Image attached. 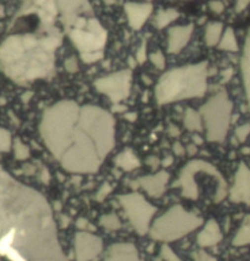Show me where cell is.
I'll return each instance as SVG.
<instances>
[{
	"instance_id": "cell-32",
	"label": "cell",
	"mask_w": 250,
	"mask_h": 261,
	"mask_svg": "<svg viewBox=\"0 0 250 261\" xmlns=\"http://www.w3.org/2000/svg\"><path fill=\"white\" fill-rule=\"evenodd\" d=\"M111 190H113V187H111V186L109 185V183L105 182L103 186H101L100 188H99L98 193H96V195H95V199L98 201H103L104 199L106 198V196L110 194Z\"/></svg>"
},
{
	"instance_id": "cell-15",
	"label": "cell",
	"mask_w": 250,
	"mask_h": 261,
	"mask_svg": "<svg viewBox=\"0 0 250 261\" xmlns=\"http://www.w3.org/2000/svg\"><path fill=\"white\" fill-rule=\"evenodd\" d=\"M193 26H178L168 31L167 50L171 54H178L187 45L192 37Z\"/></svg>"
},
{
	"instance_id": "cell-42",
	"label": "cell",
	"mask_w": 250,
	"mask_h": 261,
	"mask_svg": "<svg viewBox=\"0 0 250 261\" xmlns=\"http://www.w3.org/2000/svg\"><path fill=\"white\" fill-rule=\"evenodd\" d=\"M250 2V0H238L237 2V11H242L243 9H246V6Z\"/></svg>"
},
{
	"instance_id": "cell-40",
	"label": "cell",
	"mask_w": 250,
	"mask_h": 261,
	"mask_svg": "<svg viewBox=\"0 0 250 261\" xmlns=\"http://www.w3.org/2000/svg\"><path fill=\"white\" fill-rule=\"evenodd\" d=\"M186 152L189 155V156H194V155L198 152V146H195L194 143H191L188 147H187Z\"/></svg>"
},
{
	"instance_id": "cell-21",
	"label": "cell",
	"mask_w": 250,
	"mask_h": 261,
	"mask_svg": "<svg viewBox=\"0 0 250 261\" xmlns=\"http://www.w3.org/2000/svg\"><path fill=\"white\" fill-rule=\"evenodd\" d=\"M184 127L191 132H202L203 131V117L200 112H197L193 109L187 110L184 115Z\"/></svg>"
},
{
	"instance_id": "cell-44",
	"label": "cell",
	"mask_w": 250,
	"mask_h": 261,
	"mask_svg": "<svg viewBox=\"0 0 250 261\" xmlns=\"http://www.w3.org/2000/svg\"><path fill=\"white\" fill-rule=\"evenodd\" d=\"M168 133H170L171 137H178L179 136L178 127H176V126L173 125H170V127H168Z\"/></svg>"
},
{
	"instance_id": "cell-7",
	"label": "cell",
	"mask_w": 250,
	"mask_h": 261,
	"mask_svg": "<svg viewBox=\"0 0 250 261\" xmlns=\"http://www.w3.org/2000/svg\"><path fill=\"white\" fill-rule=\"evenodd\" d=\"M119 203L126 213L129 222L139 236L150 231V224L156 213V208L139 193H129L119 196Z\"/></svg>"
},
{
	"instance_id": "cell-27",
	"label": "cell",
	"mask_w": 250,
	"mask_h": 261,
	"mask_svg": "<svg viewBox=\"0 0 250 261\" xmlns=\"http://www.w3.org/2000/svg\"><path fill=\"white\" fill-rule=\"evenodd\" d=\"M12 147V138L9 131L0 127V151H9Z\"/></svg>"
},
{
	"instance_id": "cell-10",
	"label": "cell",
	"mask_w": 250,
	"mask_h": 261,
	"mask_svg": "<svg viewBox=\"0 0 250 261\" xmlns=\"http://www.w3.org/2000/svg\"><path fill=\"white\" fill-rule=\"evenodd\" d=\"M74 242L76 261H92L103 250V240L90 232H78Z\"/></svg>"
},
{
	"instance_id": "cell-39",
	"label": "cell",
	"mask_w": 250,
	"mask_h": 261,
	"mask_svg": "<svg viewBox=\"0 0 250 261\" xmlns=\"http://www.w3.org/2000/svg\"><path fill=\"white\" fill-rule=\"evenodd\" d=\"M41 180H42V182L44 183V185H48L49 181H50V175H49V171L45 169V167H44V169L42 170Z\"/></svg>"
},
{
	"instance_id": "cell-45",
	"label": "cell",
	"mask_w": 250,
	"mask_h": 261,
	"mask_svg": "<svg viewBox=\"0 0 250 261\" xmlns=\"http://www.w3.org/2000/svg\"><path fill=\"white\" fill-rule=\"evenodd\" d=\"M137 113L135 112H127V113H125V118H126V120H128L129 122H134L135 120H137Z\"/></svg>"
},
{
	"instance_id": "cell-49",
	"label": "cell",
	"mask_w": 250,
	"mask_h": 261,
	"mask_svg": "<svg viewBox=\"0 0 250 261\" xmlns=\"http://www.w3.org/2000/svg\"><path fill=\"white\" fill-rule=\"evenodd\" d=\"M223 75L226 76L225 78H223V79H225V82L228 81V78H230L231 75H232V70H226V72H223Z\"/></svg>"
},
{
	"instance_id": "cell-11",
	"label": "cell",
	"mask_w": 250,
	"mask_h": 261,
	"mask_svg": "<svg viewBox=\"0 0 250 261\" xmlns=\"http://www.w3.org/2000/svg\"><path fill=\"white\" fill-rule=\"evenodd\" d=\"M231 201L250 206V169L242 162L234 176V183L230 190Z\"/></svg>"
},
{
	"instance_id": "cell-13",
	"label": "cell",
	"mask_w": 250,
	"mask_h": 261,
	"mask_svg": "<svg viewBox=\"0 0 250 261\" xmlns=\"http://www.w3.org/2000/svg\"><path fill=\"white\" fill-rule=\"evenodd\" d=\"M168 180H170V175L166 171H160L155 175L140 177L135 182V187L139 186L152 198H160L165 193Z\"/></svg>"
},
{
	"instance_id": "cell-25",
	"label": "cell",
	"mask_w": 250,
	"mask_h": 261,
	"mask_svg": "<svg viewBox=\"0 0 250 261\" xmlns=\"http://www.w3.org/2000/svg\"><path fill=\"white\" fill-rule=\"evenodd\" d=\"M178 17V12L174 10H167V11H161L158 15L155 20V26L158 28H164L165 26H167L168 23L172 22L173 20H176Z\"/></svg>"
},
{
	"instance_id": "cell-1",
	"label": "cell",
	"mask_w": 250,
	"mask_h": 261,
	"mask_svg": "<svg viewBox=\"0 0 250 261\" xmlns=\"http://www.w3.org/2000/svg\"><path fill=\"white\" fill-rule=\"evenodd\" d=\"M0 255L10 261H69L46 199L1 166Z\"/></svg>"
},
{
	"instance_id": "cell-47",
	"label": "cell",
	"mask_w": 250,
	"mask_h": 261,
	"mask_svg": "<svg viewBox=\"0 0 250 261\" xmlns=\"http://www.w3.org/2000/svg\"><path fill=\"white\" fill-rule=\"evenodd\" d=\"M114 111H117V112H121V111H125L127 110L126 107H124V105H116V107L113 108Z\"/></svg>"
},
{
	"instance_id": "cell-48",
	"label": "cell",
	"mask_w": 250,
	"mask_h": 261,
	"mask_svg": "<svg viewBox=\"0 0 250 261\" xmlns=\"http://www.w3.org/2000/svg\"><path fill=\"white\" fill-rule=\"evenodd\" d=\"M128 64H129V66H131V69H134L135 65H137V60H135V59L133 58H129L128 59Z\"/></svg>"
},
{
	"instance_id": "cell-36",
	"label": "cell",
	"mask_w": 250,
	"mask_h": 261,
	"mask_svg": "<svg viewBox=\"0 0 250 261\" xmlns=\"http://www.w3.org/2000/svg\"><path fill=\"white\" fill-rule=\"evenodd\" d=\"M65 69H66L69 72H71V74L76 72L78 70V64L76 58L67 59V60L65 61Z\"/></svg>"
},
{
	"instance_id": "cell-50",
	"label": "cell",
	"mask_w": 250,
	"mask_h": 261,
	"mask_svg": "<svg viewBox=\"0 0 250 261\" xmlns=\"http://www.w3.org/2000/svg\"><path fill=\"white\" fill-rule=\"evenodd\" d=\"M143 81H144V83H147V84H152V81H150V79L145 76H143Z\"/></svg>"
},
{
	"instance_id": "cell-20",
	"label": "cell",
	"mask_w": 250,
	"mask_h": 261,
	"mask_svg": "<svg viewBox=\"0 0 250 261\" xmlns=\"http://www.w3.org/2000/svg\"><path fill=\"white\" fill-rule=\"evenodd\" d=\"M232 244L234 247H246L250 245V215L244 219L243 224L239 227L238 232L234 236Z\"/></svg>"
},
{
	"instance_id": "cell-4",
	"label": "cell",
	"mask_w": 250,
	"mask_h": 261,
	"mask_svg": "<svg viewBox=\"0 0 250 261\" xmlns=\"http://www.w3.org/2000/svg\"><path fill=\"white\" fill-rule=\"evenodd\" d=\"M208 63L172 69L164 74L155 88L156 102L170 104L191 98H200L208 89Z\"/></svg>"
},
{
	"instance_id": "cell-41",
	"label": "cell",
	"mask_w": 250,
	"mask_h": 261,
	"mask_svg": "<svg viewBox=\"0 0 250 261\" xmlns=\"http://www.w3.org/2000/svg\"><path fill=\"white\" fill-rule=\"evenodd\" d=\"M210 7H211V10H213L215 12H221L223 10V5L218 1L210 2Z\"/></svg>"
},
{
	"instance_id": "cell-16",
	"label": "cell",
	"mask_w": 250,
	"mask_h": 261,
	"mask_svg": "<svg viewBox=\"0 0 250 261\" xmlns=\"http://www.w3.org/2000/svg\"><path fill=\"white\" fill-rule=\"evenodd\" d=\"M222 240V232L216 220H209L203 231L198 234L197 242L202 248L217 245Z\"/></svg>"
},
{
	"instance_id": "cell-8",
	"label": "cell",
	"mask_w": 250,
	"mask_h": 261,
	"mask_svg": "<svg viewBox=\"0 0 250 261\" xmlns=\"http://www.w3.org/2000/svg\"><path fill=\"white\" fill-rule=\"evenodd\" d=\"M70 38L81 54H87L101 51L105 45L108 36L99 22L92 20V21L77 25L76 28L70 32Z\"/></svg>"
},
{
	"instance_id": "cell-34",
	"label": "cell",
	"mask_w": 250,
	"mask_h": 261,
	"mask_svg": "<svg viewBox=\"0 0 250 261\" xmlns=\"http://www.w3.org/2000/svg\"><path fill=\"white\" fill-rule=\"evenodd\" d=\"M76 226L81 229V232H93L94 226L85 219H78L76 222Z\"/></svg>"
},
{
	"instance_id": "cell-24",
	"label": "cell",
	"mask_w": 250,
	"mask_h": 261,
	"mask_svg": "<svg viewBox=\"0 0 250 261\" xmlns=\"http://www.w3.org/2000/svg\"><path fill=\"white\" fill-rule=\"evenodd\" d=\"M101 226L109 231H117L121 228V221L117 218L115 214H108V215H103L99 220Z\"/></svg>"
},
{
	"instance_id": "cell-22",
	"label": "cell",
	"mask_w": 250,
	"mask_h": 261,
	"mask_svg": "<svg viewBox=\"0 0 250 261\" xmlns=\"http://www.w3.org/2000/svg\"><path fill=\"white\" fill-rule=\"evenodd\" d=\"M223 26L221 22H213L211 25L208 26L207 32H205V42L209 46L216 45L220 43L221 33H222Z\"/></svg>"
},
{
	"instance_id": "cell-2",
	"label": "cell",
	"mask_w": 250,
	"mask_h": 261,
	"mask_svg": "<svg viewBox=\"0 0 250 261\" xmlns=\"http://www.w3.org/2000/svg\"><path fill=\"white\" fill-rule=\"evenodd\" d=\"M39 132L51 155L71 174H94L115 146L113 115L74 100H62L44 111Z\"/></svg>"
},
{
	"instance_id": "cell-28",
	"label": "cell",
	"mask_w": 250,
	"mask_h": 261,
	"mask_svg": "<svg viewBox=\"0 0 250 261\" xmlns=\"http://www.w3.org/2000/svg\"><path fill=\"white\" fill-rule=\"evenodd\" d=\"M250 134V123H244V125L239 126L236 130V138L239 143H243L247 141V138Z\"/></svg>"
},
{
	"instance_id": "cell-35",
	"label": "cell",
	"mask_w": 250,
	"mask_h": 261,
	"mask_svg": "<svg viewBox=\"0 0 250 261\" xmlns=\"http://www.w3.org/2000/svg\"><path fill=\"white\" fill-rule=\"evenodd\" d=\"M193 259H194V261H217L216 258L211 257V255L203 252V250L194 253V254H193Z\"/></svg>"
},
{
	"instance_id": "cell-18",
	"label": "cell",
	"mask_w": 250,
	"mask_h": 261,
	"mask_svg": "<svg viewBox=\"0 0 250 261\" xmlns=\"http://www.w3.org/2000/svg\"><path fill=\"white\" fill-rule=\"evenodd\" d=\"M242 76H243V83L246 88L247 99H248V105L250 110V28L247 35L246 43H244L243 55H242Z\"/></svg>"
},
{
	"instance_id": "cell-6",
	"label": "cell",
	"mask_w": 250,
	"mask_h": 261,
	"mask_svg": "<svg viewBox=\"0 0 250 261\" xmlns=\"http://www.w3.org/2000/svg\"><path fill=\"white\" fill-rule=\"evenodd\" d=\"M232 110L233 104L227 93L223 90L210 98L207 104L200 108V115L204 120L208 141L216 143L225 141L230 130Z\"/></svg>"
},
{
	"instance_id": "cell-12",
	"label": "cell",
	"mask_w": 250,
	"mask_h": 261,
	"mask_svg": "<svg viewBox=\"0 0 250 261\" xmlns=\"http://www.w3.org/2000/svg\"><path fill=\"white\" fill-rule=\"evenodd\" d=\"M198 171H199V160H192L181 170L176 183V186L181 187L182 195L191 200H197L199 198V189L194 180Z\"/></svg>"
},
{
	"instance_id": "cell-3",
	"label": "cell",
	"mask_w": 250,
	"mask_h": 261,
	"mask_svg": "<svg viewBox=\"0 0 250 261\" xmlns=\"http://www.w3.org/2000/svg\"><path fill=\"white\" fill-rule=\"evenodd\" d=\"M59 35L12 33L0 43V69L9 78L26 84L51 74Z\"/></svg>"
},
{
	"instance_id": "cell-23",
	"label": "cell",
	"mask_w": 250,
	"mask_h": 261,
	"mask_svg": "<svg viewBox=\"0 0 250 261\" xmlns=\"http://www.w3.org/2000/svg\"><path fill=\"white\" fill-rule=\"evenodd\" d=\"M218 48H220L221 50L233 51V53L238 51V43H237V38L236 36H234V32L232 28H227V30H226L222 39L218 43Z\"/></svg>"
},
{
	"instance_id": "cell-17",
	"label": "cell",
	"mask_w": 250,
	"mask_h": 261,
	"mask_svg": "<svg viewBox=\"0 0 250 261\" xmlns=\"http://www.w3.org/2000/svg\"><path fill=\"white\" fill-rule=\"evenodd\" d=\"M127 17L132 28L139 30L152 12L150 5H138V4H127L126 5Z\"/></svg>"
},
{
	"instance_id": "cell-33",
	"label": "cell",
	"mask_w": 250,
	"mask_h": 261,
	"mask_svg": "<svg viewBox=\"0 0 250 261\" xmlns=\"http://www.w3.org/2000/svg\"><path fill=\"white\" fill-rule=\"evenodd\" d=\"M135 60H137L138 64H144L145 60H147V42H143L142 45L139 46V49H138L137 54H135Z\"/></svg>"
},
{
	"instance_id": "cell-26",
	"label": "cell",
	"mask_w": 250,
	"mask_h": 261,
	"mask_svg": "<svg viewBox=\"0 0 250 261\" xmlns=\"http://www.w3.org/2000/svg\"><path fill=\"white\" fill-rule=\"evenodd\" d=\"M14 152L17 160H26L30 157V148L26 144H23L20 139H15Z\"/></svg>"
},
{
	"instance_id": "cell-5",
	"label": "cell",
	"mask_w": 250,
	"mask_h": 261,
	"mask_svg": "<svg viewBox=\"0 0 250 261\" xmlns=\"http://www.w3.org/2000/svg\"><path fill=\"white\" fill-rule=\"evenodd\" d=\"M203 219L189 213L181 205H174L158 218L150 227V237L159 242H173L199 228Z\"/></svg>"
},
{
	"instance_id": "cell-43",
	"label": "cell",
	"mask_w": 250,
	"mask_h": 261,
	"mask_svg": "<svg viewBox=\"0 0 250 261\" xmlns=\"http://www.w3.org/2000/svg\"><path fill=\"white\" fill-rule=\"evenodd\" d=\"M172 164H173V157L171 156V155L166 156L165 159H164L163 161H161V165H163L164 167H168V166H171Z\"/></svg>"
},
{
	"instance_id": "cell-19",
	"label": "cell",
	"mask_w": 250,
	"mask_h": 261,
	"mask_svg": "<svg viewBox=\"0 0 250 261\" xmlns=\"http://www.w3.org/2000/svg\"><path fill=\"white\" fill-rule=\"evenodd\" d=\"M115 164L117 167L125 171H133L140 166V161L131 149H126L115 157Z\"/></svg>"
},
{
	"instance_id": "cell-46",
	"label": "cell",
	"mask_w": 250,
	"mask_h": 261,
	"mask_svg": "<svg viewBox=\"0 0 250 261\" xmlns=\"http://www.w3.org/2000/svg\"><path fill=\"white\" fill-rule=\"evenodd\" d=\"M193 142H194L195 146H200V144H203V138L200 136H198V134H194V137H193Z\"/></svg>"
},
{
	"instance_id": "cell-37",
	"label": "cell",
	"mask_w": 250,
	"mask_h": 261,
	"mask_svg": "<svg viewBox=\"0 0 250 261\" xmlns=\"http://www.w3.org/2000/svg\"><path fill=\"white\" fill-rule=\"evenodd\" d=\"M172 149H173L174 155H177V156H183V155L186 154V149H184V147L182 146L179 142H176V143L173 144Z\"/></svg>"
},
{
	"instance_id": "cell-14",
	"label": "cell",
	"mask_w": 250,
	"mask_h": 261,
	"mask_svg": "<svg viewBox=\"0 0 250 261\" xmlns=\"http://www.w3.org/2000/svg\"><path fill=\"white\" fill-rule=\"evenodd\" d=\"M104 261H140V258L134 244L116 243L109 248Z\"/></svg>"
},
{
	"instance_id": "cell-51",
	"label": "cell",
	"mask_w": 250,
	"mask_h": 261,
	"mask_svg": "<svg viewBox=\"0 0 250 261\" xmlns=\"http://www.w3.org/2000/svg\"><path fill=\"white\" fill-rule=\"evenodd\" d=\"M243 152H244V154H249V152H250V148H244L243 149Z\"/></svg>"
},
{
	"instance_id": "cell-31",
	"label": "cell",
	"mask_w": 250,
	"mask_h": 261,
	"mask_svg": "<svg viewBox=\"0 0 250 261\" xmlns=\"http://www.w3.org/2000/svg\"><path fill=\"white\" fill-rule=\"evenodd\" d=\"M104 56L103 51H95V53H87V54H81V58H82L83 63L85 64H92L95 61L100 60Z\"/></svg>"
},
{
	"instance_id": "cell-38",
	"label": "cell",
	"mask_w": 250,
	"mask_h": 261,
	"mask_svg": "<svg viewBox=\"0 0 250 261\" xmlns=\"http://www.w3.org/2000/svg\"><path fill=\"white\" fill-rule=\"evenodd\" d=\"M147 164L149 165V166L152 167V169H158L159 165L161 164V161H160V160H159V157H156V156H149L147 159Z\"/></svg>"
},
{
	"instance_id": "cell-30",
	"label": "cell",
	"mask_w": 250,
	"mask_h": 261,
	"mask_svg": "<svg viewBox=\"0 0 250 261\" xmlns=\"http://www.w3.org/2000/svg\"><path fill=\"white\" fill-rule=\"evenodd\" d=\"M149 58L153 65L158 67L159 70L165 69V56H164V54L161 53V51H155V53H153Z\"/></svg>"
},
{
	"instance_id": "cell-29",
	"label": "cell",
	"mask_w": 250,
	"mask_h": 261,
	"mask_svg": "<svg viewBox=\"0 0 250 261\" xmlns=\"http://www.w3.org/2000/svg\"><path fill=\"white\" fill-rule=\"evenodd\" d=\"M161 257L165 261H182L178 255L168 245H163L161 247Z\"/></svg>"
},
{
	"instance_id": "cell-9",
	"label": "cell",
	"mask_w": 250,
	"mask_h": 261,
	"mask_svg": "<svg viewBox=\"0 0 250 261\" xmlns=\"http://www.w3.org/2000/svg\"><path fill=\"white\" fill-rule=\"evenodd\" d=\"M132 72L129 70L116 72L109 76L101 77L94 82V87L99 93L105 94L113 103L119 104L126 99L131 92Z\"/></svg>"
}]
</instances>
